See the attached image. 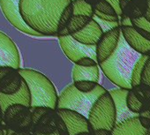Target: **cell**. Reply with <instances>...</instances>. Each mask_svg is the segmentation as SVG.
Segmentation results:
<instances>
[{
	"instance_id": "obj_32",
	"label": "cell",
	"mask_w": 150,
	"mask_h": 135,
	"mask_svg": "<svg viewBox=\"0 0 150 135\" xmlns=\"http://www.w3.org/2000/svg\"><path fill=\"white\" fill-rule=\"evenodd\" d=\"M144 17L150 22V0H146V10L145 12Z\"/></svg>"
},
{
	"instance_id": "obj_16",
	"label": "cell",
	"mask_w": 150,
	"mask_h": 135,
	"mask_svg": "<svg viewBox=\"0 0 150 135\" xmlns=\"http://www.w3.org/2000/svg\"><path fill=\"white\" fill-rule=\"evenodd\" d=\"M103 34L104 33L100 25L92 18L91 21L87 25L86 28L78 33L73 34L71 36L84 44L96 45Z\"/></svg>"
},
{
	"instance_id": "obj_11",
	"label": "cell",
	"mask_w": 150,
	"mask_h": 135,
	"mask_svg": "<svg viewBox=\"0 0 150 135\" xmlns=\"http://www.w3.org/2000/svg\"><path fill=\"white\" fill-rule=\"evenodd\" d=\"M0 66L21 68V55L14 42L4 32L0 31Z\"/></svg>"
},
{
	"instance_id": "obj_6",
	"label": "cell",
	"mask_w": 150,
	"mask_h": 135,
	"mask_svg": "<svg viewBox=\"0 0 150 135\" xmlns=\"http://www.w3.org/2000/svg\"><path fill=\"white\" fill-rule=\"evenodd\" d=\"M33 108L23 104H13L9 106L3 115L5 126L16 131H31Z\"/></svg>"
},
{
	"instance_id": "obj_33",
	"label": "cell",
	"mask_w": 150,
	"mask_h": 135,
	"mask_svg": "<svg viewBox=\"0 0 150 135\" xmlns=\"http://www.w3.org/2000/svg\"><path fill=\"white\" fill-rule=\"evenodd\" d=\"M139 117H146V118H150V109L146 110H144L142 112H139Z\"/></svg>"
},
{
	"instance_id": "obj_25",
	"label": "cell",
	"mask_w": 150,
	"mask_h": 135,
	"mask_svg": "<svg viewBox=\"0 0 150 135\" xmlns=\"http://www.w3.org/2000/svg\"><path fill=\"white\" fill-rule=\"evenodd\" d=\"M75 87H76L81 92H91L93 91L98 85L97 82L95 81H77L73 82Z\"/></svg>"
},
{
	"instance_id": "obj_9",
	"label": "cell",
	"mask_w": 150,
	"mask_h": 135,
	"mask_svg": "<svg viewBox=\"0 0 150 135\" xmlns=\"http://www.w3.org/2000/svg\"><path fill=\"white\" fill-rule=\"evenodd\" d=\"M56 110L64 124L69 135H78L89 131V121L82 114L66 109H57Z\"/></svg>"
},
{
	"instance_id": "obj_23",
	"label": "cell",
	"mask_w": 150,
	"mask_h": 135,
	"mask_svg": "<svg viewBox=\"0 0 150 135\" xmlns=\"http://www.w3.org/2000/svg\"><path fill=\"white\" fill-rule=\"evenodd\" d=\"M95 10H97L101 13L110 14V15H117L114 8L110 6V4L107 0H99V1L94 6ZM118 16V15H117Z\"/></svg>"
},
{
	"instance_id": "obj_22",
	"label": "cell",
	"mask_w": 150,
	"mask_h": 135,
	"mask_svg": "<svg viewBox=\"0 0 150 135\" xmlns=\"http://www.w3.org/2000/svg\"><path fill=\"white\" fill-rule=\"evenodd\" d=\"M127 105L128 108L134 113H139L140 110H142L143 104L142 102L138 99V97L135 95L134 93L132 91H129L128 95H127Z\"/></svg>"
},
{
	"instance_id": "obj_18",
	"label": "cell",
	"mask_w": 150,
	"mask_h": 135,
	"mask_svg": "<svg viewBox=\"0 0 150 135\" xmlns=\"http://www.w3.org/2000/svg\"><path fill=\"white\" fill-rule=\"evenodd\" d=\"M71 75H72L73 82L89 81H95L98 83L99 78H100L99 64L94 65L91 67H86V66H81V65L75 64V65L72 68Z\"/></svg>"
},
{
	"instance_id": "obj_12",
	"label": "cell",
	"mask_w": 150,
	"mask_h": 135,
	"mask_svg": "<svg viewBox=\"0 0 150 135\" xmlns=\"http://www.w3.org/2000/svg\"><path fill=\"white\" fill-rule=\"evenodd\" d=\"M23 80L19 69L11 66H0V93L5 95L17 93L21 88Z\"/></svg>"
},
{
	"instance_id": "obj_19",
	"label": "cell",
	"mask_w": 150,
	"mask_h": 135,
	"mask_svg": "<svg viewBox=\"0 0 150 135\" xmlns=\"http://www.w3.org/2000/svg\"><path fill=\"white\" fill-rule=\"evenodd\" d=\"M92 18L85 15H73L68 25L60 30L57 36H64V35H72L75 33H78L79 31L82 30L91 21Z\"/></svg>"
},
{
	"instance_id": "obj_26",
	"label": "cell",
	"mask_w": 150,
	"mask_h": 135,
	"mask_svg": "<svg viewBox=\"0 0 150 135\" xmlns=\"http://www.w3.org/2000/svg\"><path fill=\"white\" fill-rule=\"evenodd\" d=\"M141 84L150 87V56L146 59L141 74Z\"/></svg>"
},
{
	"instance_id": "obj_7",
	"label": "cell",
	"mask_w": 150,
	"mask_h": 135,
	"mask_svg": "<svg viewBox=\"0 0 150 135\" xmlns=\"http://www.w3.org/2000/svg\"><path fill=\"white\" fill-rule=\"evenodd\" d=\"M58 42L64 54L72 63H76L83 57H91L96 60V45L80 42L71 35L58 36Z\"/></svg>"
},
{
	"instance_id": "obj_15",
	"label": "cell",
	"mask_w": 150,
	"mask_h": 135,
	"mask_svg": "<svg viewBox=\"0 0 150 135\" xmlns=\"http://www.w3.org/2000/svg\"><path fill=\"white\" fill-rule=\"evenodd\" d=\"M121 33L127 43L142 55L150 52V41L144 38L132 26H121Z\"/></svg>"
},
{
	"instance_id": "obj_21",
	"label": "cell",
	"mask_w": 150,
	"mask_h": 135,
	"mask_svg": "<svg viewBox=\"0 0 150 135\" xmlns=\"http://www.w3.org/2000/svg\"><path fill=\"white\" fill-rule=\"evenodd\" d=\"M148 57H149L148 55H142L141 57L136 63L133 68V71H132V88H136L141 84V74L143 71V67Z\"/></svg>"
},
{
	"instance_id": "obj_40",
	"label": "cell",
	"mask_w": 150,
	"mask_h": 135,
	"mask_svg": "<svg viewBox=\"0 0 150 135\" xmlns=\"http://www.w3.org/2000/svg\"><path fill=\"white\" fill-rule=\"evenodd\" d=\"M147 135H150V131H148V134Z\"/></svg>"
},
{
	"instance_id": "obj_13",
	"label": "cell",
	"mask_w": 150,
	"mask_h": 135,
	"mask_svg": "<svg viewBox=\"0 0 150 135\" xmlns=\"http://www.w3.org/2000/svg\"><path fill=\"white\" fill-rule=\"evenodd\" d=\"M130 90L125 88H118V89H113L109 91L110 95L113 98L115 107H116V112H117V120L116 124H120L129 118L139 117L138 113L132 112L127 105V95Z\"/></svg>"
},
{
	"instance_id": "obj_30",
	"label": "cell",
	"mask_w": 150,
	"mask_h": 135,
	"mask_svg": "<svg viewBox=\"0 0 150 135\" xmlns=\"http://www.w3.org/2000/svg\"><path fill=\"white\" fill-rule=\"evenodd\" d=\"M107 1L110 4V6L114 8V10L116 11L117 14L121 17L124 13H123V10L120 6V0H107Z\"/></svg>"
},
{
	"instance_id": "obj_10",
	"label": "cell",
	"mask_w": 150,
	"mask_h": 135,
	"mask_svg": "<svg viewBox=\"0 0 150 135\" xmlns=\"http://www.w3.org/2000/svg\"><path fill=\"white\" fill-rule=\"evenodd\" d=\"M121 35V26H118L103 35L96 44V61L98 64L103 63L113 54L118 45Z\"/></svg>"
},
{
	"instance_id": "obj_20",
	"label": "cell",
	"mask_w": 150,
	"mask_h": 135,
	"mask_svg": "<svg viewBox=\"0 0 150 135\" xmlns=\"http://www.w3.org/2000/svg\"><path fill=\"white\" fill-rule=\"evenodd\" d=\"M73 15H85L93 18L95 15V8L86 0H74L72 1Z\"/></svg>"
},
{
	"instance_id": "obj_39",
	"label": "cell",
	"mask_w": 150,
	"mask_h": 135,
	"mask_svg": "<svg viewBox=\"0 0 150 135\" xmlns=\"http://www.w3.org/2000/svg\"><path fill=\"white\" fill-rule=\"evenodd\" d=\"M3 124V114H2V110L1 108H0V124Z\"/></svg>"
},
{
	"instance_id": "obj_8",
	"label": "cell",
	"mask_w": 150,
	"mask_h": 135,
	"mask_svg": "<svg viewBox=\"0 0 150 135\" xmlns=\"http://www.w3.org/2000/svg\"><path fill=\"white\" fill-rule=\"evenodd\" d=\"M20 0H0V8L6 20L18 30L32 36H42L30 28L22 20L19 9Z\"/></svg>"
},
{
	"instance_id": "obj_37",
	"label": "cell",
	"mask_w": 150,
	"mask_h": 135,
	"mask_svg": "<svg viewBox=\"0 0 150 135\" xmlns=\"http://www.w3.org/2000/svg\"><path fill=\"white\" fill-rule=\"evenodd\" d=\"M96 135H108V133L111 131H109L107 130H98V131H96Z\"/></svg>"
},
{
	"instance_id": "obj_36",
	"label": "cell",
	"mask_w": 150,
	"mask_h": 135,
	"mask_svg": "<svg viewBox=\"0 0 150 135\" xmlns=\"http://www.w3.org/2000/svg\"><path fill=\"white\" fill-rule=\"evenodd\" d=\"M11 135H34V134L30 133V131H16L12 133Z\"/></svg>"
},
{
	"instance_id": "obj_2",
	"label": "cell",
	"mask_w": 150,
	"mask_h": 135,
	"mask_svg": "<svg viewBox=\"0 0 150 135\" xmlns=\"http://www.w3.org/2000/svg\"><path fill=\"white\" fill-rule=\"evenodd\" d=\"M142 54L134 50L121 35L118 45L113 54L99 66L104 75L113 84L131 90L133 68Z\"/></svg>"
},
{
	"instance_id": "obj_24",
	"label": "cell",
	"mask_w": 150,
	"mask_h": 135,
	"mask_svg": "<svg viewBox=\"0 0 150 135\" xmlns=\"http://www.w3.org/2000/svg\"><path fill=\"white\" fill-rule=\"evenodd\" d=\"M93 19L100 25V27L102 28L103 33H106L118 26H121L120 25V21H107V20H103L98 17H96V15L93 16Z\"/></svg>"
},
{
	"instance_id": "obj_31",
	"label": "cell",
	"mask_w": 150,
	"mask_h": 135,
	"mask_svg": "<svg viewBox=\"0 0 150 135\" xmlns=\"http://www.w3.org/2000/svg\"><path fill=\"white\" fill-rule=\"evenodd\" d=\"M139 118L141 124L144 127H146L147 129H148V127H150V118H146V117H139Z\"/></svg>"
},
{
	"instance_id": "obj_1",
	"label": "cell",
	"mask_w": 150,
	"mask_h": 135,
	"mask_svg": "<svg viewBox=\"0 0 150 135\" xmlns=\"http://www.w3.org/2000/svg\"><path fill=\"white\" fill-rule=\"evenodd\" d=\"M71 0H20L23 21L42 36H57L61 18Z\"/></svg>"
},
{
	"instance_id": "obj_5",
	"label": "cell",
	"mask_w": 150,
	"mask_h": 135,
	"mask_svg": "<svg viewBox=\"0 0 150 135\" xmlns=\"http://www.w3.org/2000/svg\"><path fill=\"white\" fill-rule=\"evenodd\" d=\"M88 121L95 131L107 130L111 131L116 125L117 112L112 96L110 92L104 93L92 107Z\"/></svg>"
},
{
	"instance_id": "obj_42",
	"label": "cell",
	"mask_w": 150,
	"mask_h": 135,
	"mask_svg": "<svg viewBox=\"0 0 150 135\" xmlns=\"http://www.w3.org/2000/svg\"><path fill=\"white\" fill-rule=\"evenodd\" d=\"M71 1H74V0H71Z\"/></svg>"
},
{
	"instance_id": "obj_4",
	"label": "cell",
	"mask_w": 150,
	"mask_h": 135,
	"mask_svg": "<svg viewBox=\"0 0 150 135\" xmlns=\"http://www.w3.org/2000/svg\"><path fill=\"white\" fill-rule=\"evenodd\" d=\"M106 92L107 90L100 84L91 92H81L72 83L66 87L58 95L57 109L77 111L88 118L92 107Z\"/></svg>"
},
{
	"instance_id": "obj_27",
	"label": "cell",
	"mask_w": 150,
	"mask_h": 135,
	"mask_svg": "<svg viewBox=\"0 0 150 135\" xmlns=\"http://www.w3.org/2000/svg\"><path fill=\"white\" fill-rule=\"evenodd\" d=\"M131 20H132V27L142 28L150 33V22L144 16L140 18H137V19H131Z\"/></svg>"
},
{
	"instance_id": "obj_41",
	"label": "cell",
	"mask_w": 150,
	"mask_h": 135,
	"mask_svg": "<svg viewBox=\"0 0 150 135\" xmlns=\"http://www.w3.org/2000/svg\"><path fill=\"white\" fill-rule=\"evenodd\" d=\"M128 1H130V2H131V1H132V0H128Z\"/></svg>"
},
{
	"instance_id": "obj_29",
	"label": "cell",
	"mask_w": 150,
	"mask_h": 135,
	"mask_svg": "<svg viewBox=\"0 0 150 135\" xmlns=\"http://www.w3.org/2000/svg\"><path fill=\"white\" fill-rule=\"evenodd\" d=\"M95 15L103 20H107V21H120L119 20V16L117 15H110V14H106L103 13H101L97 10H95Z\"/></svg>"
},
{
	"instance_id": "obj_35",
	"label": "cell",
	"mask_w": 150,
	"mask_h": 135,
	"mask_svg": "<svg viewBox=\"0 0 150 135\" xmlns=\"http://www.w3.org/2000/svg\"><path fill=\"white\" fill-rule=\"evenodd\" d=\"M34 135H61V133L58 131H54L50 133H41V132H35Z\"/></svg>"
},
{
	"instance_id": "obj_28",
	"label": "cell",
	"mask_w": 150,
	"mask_h": 135,
	"mask_svg": "<svg viewBox=\"0 0 150 135\" xmlns=\"http://www.w3.org/2000/svg\"><path fill=\"white\" fill-rule=\"evenodd\" d=\"M75 64L81 65V66H86V67H91V66L98 64L97 61L91 57H83L80 60H78Z\"/></svg>"
},
{
	"instance_id": "obj_34",
	"label": "cell",
	"mask_w": 150,
	"mask_h": 135,
	"mask_svg": "<svg viewBox=\"0 0 150 135\" xmlns=\"http://www.w3.org/2000/svg\"><path fill=\"white\" fill-rule=\"evenodd\" d=\"M130 1H128V0H120V6L123 10V13L125 12V8L128 6V4H129Z\"/></svg>"
},
{
	"instance_id": "obj_17",
	"label": "cell",
	"mask_w": 150,
	"mask_h": 135,
	"mask_svg": "<svg viewBox=\"0 0 150 135\" xmlns=\"http://www.w3.org/2000/svg\"><path fill=\"white\" fill-rule=\"evenodd\" d=\"M149 130L144 127L139 117L129 118L114 126L111 135H147Z\"/></svg>"
},
{
	"instance_id": "obj_14",
	"label": "cell",
	"mask_w": 150,
	"mask_h": 135,
	"mask_svg": "<svg viewBox=\"0 0 150 135\" xmlns=\"http://www.w3.org/2000/svg\"><path fill=\"white\" fill-rule=\"evenodd\" d=\"M13 104H23L31 107V94L28 86L23 80L21 89L13 95H5L0 93V108L4 115L6 110Z\"/></svg>"
},
{
	"instance_id": "obj_38",
	"label": "cell",
	"mask_w": 150,
	"mask_h": 135,
	"mask_svg": "<svg viewBox=\"0 0 150 135\" xmlns=\"http://www.w3.org/2000/svg\"><path fill=\"white\" fill-rule=\"evenodd\" d=\"M86 1H87L88 3H89L90 5H92L93 6H95V5L99 1V0H86Z\"/></svg>"
},
{
	"instance_id": "obj_3",
	"label": "cell",
	"mask_w": 150,
	"mask_h": 135,
	"mask_svg": "<svg viewBox=\"0 0 150 135\" xmlns=\"http://www.w3.org/2000/svg\"><path fill=\"white\" fill-rule=\"evenodd\" d=\"M20 74L26 81L31 94V107L57 109L58 95L51 81L43 74L27 68H20Z\"/></svg>"
}]
</instances>
